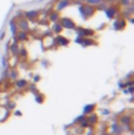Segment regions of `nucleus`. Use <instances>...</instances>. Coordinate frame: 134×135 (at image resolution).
Wrapping results in <instances>:
<instances>
[{
  "mask_svg": "<svg viewBox=\"0 0 134 135\" xmlns=\"http://www.w3.org/2000/svg\"><path fill=\"white\" fill-rule=\"evenodd\" d=\"M80 12H81V14H82L83 18L87 19V18H90L91 16H93V14H94L95 9H94V7H93L92 5L84 4V5H82V6L80 7Z\"/></svg>",
  "mask_w": 134,
  "mask_h": 135,
  "instance_id": "1",
  "label": "nucleus"
},
{
  "mask_svg": "<svg viewBox=\"0 0 134 135\" xmlns=\"http://www.w3.org/2000/svg\"><path fill=\"white\" fill-rule=\"evenodd\" d=\"M61 25H62V27L68 28V30H74L75 28V23L70 18H63V19H61Z\"/></svg>",
  "mask_w": 134,
  "mask_h": 135,
  "instance_id": "2",
  "label": "nucleus"
},
{
  "mask_svg": "<svg viewBox=\"0 0 134 135\" xmlns=\"http://www.w3.org/2000/svg\"><path fill=\"white\" fill-rule=\"evenodd\" d=\"M78 34H79V37L81 38H86V37H89L90 35H93V31H90V30H85V28H82L80 27L78 30Z\"/></svg>",
  "mask_w": 134,
  "mask_h": 135,
  "instance_id": "3",
  "label": "nucleus"
},
{
  "mask_svg": "<svg viewBox=\"0 0 134 135\" xmlns=\"http://www.w3.org/2000/svg\"><path fill=\"white\" fill-rule=\"evenodd\" d=\"M106 15H107V17L109 19H113L117 15V9L115 7H113V6H110V7H108L106 9Z\"/></svg>",
  "mask_w": 134,
  "mask_h": 135,
  "instance_id": "4",
  "label": "nucleus"
},
{
  "mask_svg": "<svg viewBox=\"0 0 134 135\" xmlns=\"http://www.w3.org/2000/svg\"><path fill=\"white\" fill-rule=\"evenodd\" d=\"M17 26H19V28H20L22 32L27 31V30H28V22H27L26 20H24V19H21V20L18 22Z\"/></svg>",
  "mask_w": 134,
  "mask_h": 135,
  "instance_id": "5",
  "label": "nucleus"
},
{
  "mask_svg": "<svg viewBox=\"0 0 134 135\" xmlns=\"http://www.w3.org/2000/svg\"><path fill=\"white\" fill-rule=\"evenodd\" d=\"M69 5V0H60L58 3H57V9L58 11H62L64 9L66 6Z\"/></svg>",
  "mask_w": 134,
  "mask_h": 135,
  "instance_id": "6",
  "label": "nucleus"
},
{
  "mask_svg": "<svg viewBox=\"0 0 134 135\" xmlns=\"http://www.w3.org/2000/svg\"><path fill=\"white\" fill-rule=\"evenodd\" d=\"M125 25H126V22H125L124 20H116V21L114 22V27H115V30H123V28L125 27Z\"/></svg>",
  "mask_w": 134,
  "mask_h": 135,
  "instance_id": "7",
  "label": "nucleus"
},
{
  "mask_svg": "<svg viewBox=\"0 0 134 135\" xmlns=\"http://www.w3.org/2000/svg\"><path fill=\"white\" fill-rule=\"evenodd\" d=\"M94 105L93 104H90V105H87V106H85V108H84V113L85 114H90V113H92L93 112V110H94Z\"/></svg>",
  "mask_w": 134,
  "mask_h": 135,
  "instance_id": "8",
  "label": "nucleus"
},
{
  "mask_svg": "<svg viewBox=\"0 0 134 135\" xmlns=\"http://www.w3.org/2000/svg\"><path fill=\"white\" fill-rule=\"evenodd\" d=\"M58 43L60 44V45H62V46H66L69 44V40H67L66 38H64V37H58Z\"/></svg>",
  "mask_w": 134,
  "mask_h": 135,
  "instance_id": "9",
  "label": "nucleus"
},
{
  "mask_svg": "<svg viewBox=\"0 0 134 135\" xmlns=\"http://www.w3.org/2000/svg\"><path fill=\"white\" fill-rule=\"evenodd\" d=\"M38 16V12L37 11H30V12H26L25 13V17L28 18V19H34Z\"/></svg>",
  "mask_w": 134,
  "mask_h": 135,
  "instance_id": "10",
  "label": "nucleus"
},
{
  "mask_svg": "<svg viewBox=\"0 0 134 135\" xmlns=\"http://www.w3.org/2000/svg\"><path fill=\"white\" fill-rule=\"evenodd\" d=\"M26 85H27V83H26V81H25V80H19V81L16 83V86H17V88H19V89L25 88V87H26Z\"/></svg>",
  "mask_w": 134,
  "mask_h": 135,
  "instance_id": "11",
  "label": "nucleus"
},
{
  "mask_svg": "<svg viewBox=\"0 0 134 135\" xmlns=\"http://www.w3.org/2000/svg\"><path fill=\"white\" fill-rule=\"evenodd\" d=\"M121 131H122V130H121V127H119L118 125L115 124V125L112 126V132H113V133H115L116 135H119L121 134Z\"/></svg>",
  "mask_w": 134,
  "mask_h": 135,
  "instance_id": "12",
  "label": "nucleus"
},
{
  "mask_svg": "<svg viewBox=\"0 0 134 135\" xmlns=\"http://www.w3.org/2000/svg\"><path fill=\"white\" fill-rule=\"evenodd\" d=\"M81 44H82L83 46H90V45H92V44H93V41H92V40H90V39L85 38V39H84V41H83V42H81Z\"/></svg>",
  "mask_w": 134,
  "mask_h": 135,
  "instance_id": "13",
  "label": "nucleus"
},
{
  "mask_svg": "<svg viewBox=\"0 0 134 135\" xmlns=\"http://www.w3.org/2000/svg\"><path fill=\"white\" fill-rule=\"evenodd\" d=\"M49 19H50L51 21H58V20H59V14H58V12L51 13L50 16H49Z\"/></svg>",
  "mask_w": 134,
  "mask_h": 135,
  "instance_id": "14",
  "label": "nucleus"
},
{
  "mask_svg": "<svg viewBox=\"0 0 134 135\" xmlns=\"http://www.w3.org/2000/svg\"><path fill=\"white\" fill-rule=\"evenodd\" d=\"M103 0H86V2H87V4H89V5H99L100 4V2H102Z\"/></svg>",
  "mask_w": 134,
  "mask_h": 135,
  "instance_id": "15",
  "label": "nucleus"
},
{
  "mask_svg": "<svg viewBox=\"0 0 134 135\" xmlns=\"http://www.w3.org/2000/svg\"><path fill=\"white\" fill-rule=\"evenodd\" d=\"M62 30H63V27H62L61 23H56V24L54 25V31H55L56 33H60V32H62Z\"/></svg>",
  "mask_w": 134,
  "mask_h": 135,
  "instance_id": "16",
  "label": "nucleus"
},
{
  "mask_svg": "<svg viewBox=\"0 0 134 135\" xmlns=\"http://www.w3.org/2000/svg\"><path fill=\"white\" fill-rule=\"evenodd\" d=\"M9 26H11V30H12V33H13V34H15V33H16V28H17L18 26H17V25H16V24H15V23H14L13 21H12V22L9 23Z\"/></svg>",
  "mask_w": 134,
  "mask_h": 135,
  "instance_id": "17",
  "label": "nucleus"
},
{
  "mask_svg": "<svg viewBox=\"0 0 134 135\" xmlns=\"http://www.w3.org/2000/svg\"><path fill=\"white\" fill-rule=\"evenodd\" d=\"M122 123H124V124H130V122H131V118L129 117V116H124L122 119Z\"/></svg>",
  "mask_w": 134,
  "mask_h": 135,
  "instance_id": "18",
  "label": "nucleus"
},
{
  "mask_svg": "<svg viewBox=\"0 0 134 135\" xmlns=\"http://www.w3.org/2000/svg\"><path fill=\"white\" fill-rule=\"evenodd\" d=\"M19 39H20V40H25V39H26V34H25V32H21V33L19 34Z\"/></svg>",
  "mask_w": 134,
  "mask_h": 135,
  "instance_id": "19",
  "label": "nucleus"
},
{
  "mask_svg": "<svg viewBox=\"0 0 134 135\" xmlns=\"http://www.w3.org/2000/svg\"><path fill=\"white\" fill-rule=\"evenodd\" d=\"M129 3H130L129 0H122V4L123 5H126L127 6V5H129Z\"/></svg>",
  "mask_w": 134,
  "mask_h": 135,
  "instance_id": "20",
  "label": "nucleus"
},
{
  "mask_svg": "<svg viewBox=\"0 0 134 135\" xmlns=\"http://www.w3.org/2000/svg\"><path fill=\"white\" fill-rule=\"evenodd\" d=\"M107 1H109V2H113V1H115V0H107Z\"/></svg>",
  "mask_w": 134,
  "mask_h": 135,
  "instance_id": "21",
  "label": "nucleus"
},
{
  "mask_svg": "<svg viewBox=\"0 0 134 135\" xmlns=\"http://www.w3.org/2000/svg\"><path fill=\"white\" fill-rule=\"evenodd\" d=\"M103 135H107V134H103Z\"/></svg>",
  "mask_w": 134,
  "mask_h": 135,
  "instance_id": "22",
  "label": "nucleus"
}]
</instances>
